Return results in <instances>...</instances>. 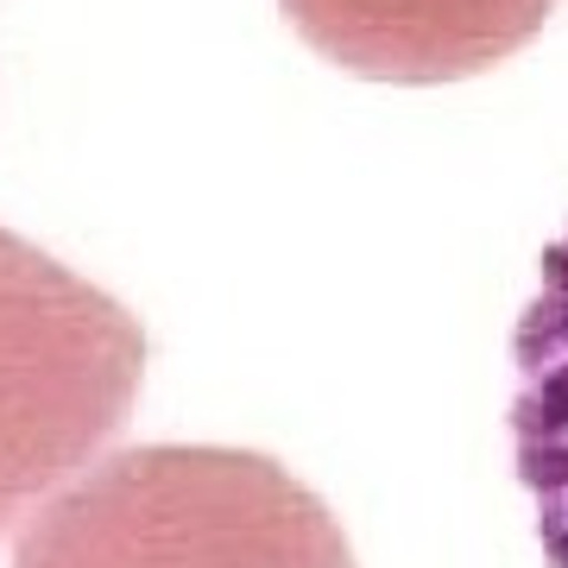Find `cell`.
Returning <instances> with one entry per match:
<instances>
[{
  "label": "cell",
  "instance_id": "6da1fadb",
  "mask_svg": "<svg viewBox=\"0 0 568 568\" xmlns=\"http://www.w3.org/2000/svg\"><path fill=\"white\" fill-rule=\"evenodd\" d=\"M13 568H354V549L272 455L152 443L51 493Z\"/></svg>",
  "mask_w": 568,
  "mask_h": 568
},
{
  "label": "cell",
  "instance_id": "3957f363",
  "mask_svg": "<svg viewBox=\"0 0 568 568\" xmlns=\"http://www.w3.org/2000/svg\"><path fill=\"white\" fill-rule=\"evenodd\" d=\"M310 51L373 82H462L525 51L556 0H278Z\"/></svg>",
  "mask_w": 568,
  "mask_h": 568
},
{
  "label": "cell",
  "instance_id": "7a4b0ae2",
  "mask_svg": "<svg viewBox=\"0 0 568 568\" xmlns=\"http://www.w3.org/2000/svg\"><path fill=\"white\" fill-rule=\"evenodd\" d=\"M140 373V323L0 227V530L121 429Z\"/></svg>",
  "mask_w": 568,
  "mask_h": 568
},
{
  "label": "cell",
  "instance_id": "277c9868",
  "mask_svg": "<svg viewBox=\"0 0 568 568\" xmlns=\"http://www.w3.org/2000/svg\"><path fill=\"white\" fill-rule=\"evenodd\" d=\"M511 462L530 493L549 568H568V227L537 260V291L511 335Z\"/></svg>",
  "mask_w": 568,
  "mask_h": 568
}]
</instances>
